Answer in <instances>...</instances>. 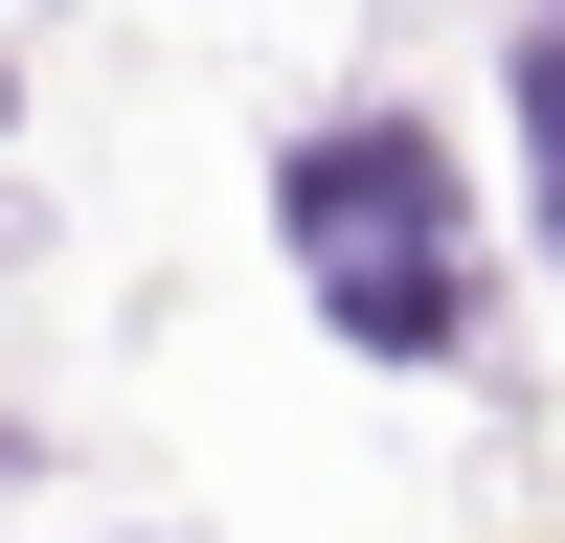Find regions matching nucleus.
<instances>
[{
  "mask_svg": "<svg viewBox=\"0 0 565 543\" xmlns=\"http://www.w3.org/2000/svg\"><path fill=\"white\" fill-rule=\"evenodd\" d=\"M543 136H565V23H543Z\"/></svg>",
  "mask_w": 565,
  "mask_h": 543,
  "instance_id": "obj_1",
  "label": "nucleus"
}]
</instances>
